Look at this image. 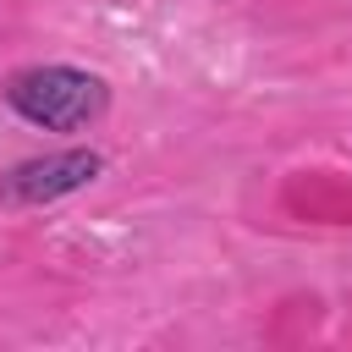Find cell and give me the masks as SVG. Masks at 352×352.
I'll return each instance as SVG.
<instances>
[{
  "label": "cell",
  "instance_id": "2",
  "mask_svg": "<svg viewBox=\"0 0 352 352\" xmlns=\"http://www.w3.org/2000/svg\"><path fill=\"white\" fill-rule=\"evenodd\" d=\"M104 170V160L94 148H66V154H44V160H22L0 176V204H50L66 198L77 187H88Z\"/></svg>",
  "mask_w": 352,
  "mask_h": 352
},
{
  "label": "cell",
  "instance_id": "1",
  "mask_svg": "<svg viewBox=\"0 0 352 352\" xmlns=\"http://www.w3.org/2000/svg\"><path fill=\"white\" fill-rule=\"evenodd\" d=\"M6 104L44 132H72L104 110V82L77 66H28L6 82Z\"/></svg>",
  "mask_w": 352,
  "mask_h": 352
}]
</instances>
